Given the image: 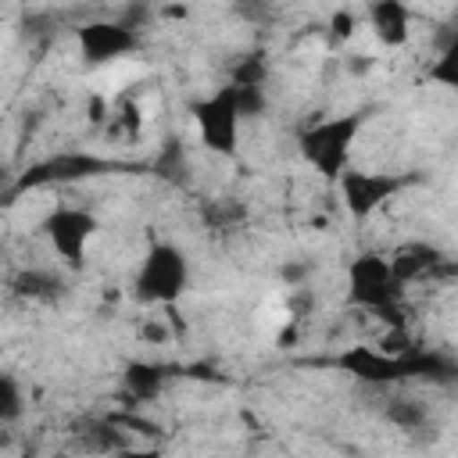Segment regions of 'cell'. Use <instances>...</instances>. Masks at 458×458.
<instances>
[{"mask_svg": "<svg viewBox=\"0 0 458 458\" xmlns=\"http://www.w3.org/2000/svg\"><path fill=\"white\" fill-rule=\"evenodd\" d=\"M369 25L383 47H401L411 36V11L404 0H369Z\"/></svg>", "mask_w": 458, "mask_h": 458, "instance_id": "obj_11", "label": "cell"}, {"mask_svg": "<svg viewBox=\"0 0 458 458\" xmlns=\"http://www.w3.org/2000/svg\"><path fill=\"white\" fill-rule=\"evenodd\" d=\"M122 386L132 401H154L165 390V369L154 361H129L122 372Z\"/></svg>", "mask_w": 458, "mask_h": 458, "instance_id": "obj_14", "label": "cell"}, {"mask_svg": "<svg viewBox=\"0 0 458 458\" xmlns=\"http://www.w3.org/2000/svg\"><path fill=\"white\" fill-rule=\"evenodd\" d=\"M383 419H386L394 429L422 433V429H429L433 411H429V404H426L422 397H415V394H390V397L383 401Z\"/></svg>", "mask_w": 458, "mask_h": 458, "instance_id": "obj_13", "label": "cell"}, {"mask_svg": "<svg viewBox=\"0 0 458 458\" xmlns=\"http://www.w3.org/2000/svg\"><path fill=\"white\" fill-rule=\"evenodd\" d=\"M401 297H404V286L394 279L390 261L383 254L361 250L358 258H351V265H347V304L376 311V315H383L397 326V322H404V318H397Z\"/></svg>", "mask_w": 458, "mask_h": 458, "instance_id": "obj_3", "label": "cell"}, {"mask_svg": "<svg viewBox=\"0 0 458 458\" xmlns=\"http://www.w3.org/2000/svg\"><path fill=\"white\" fill-rule=\"evenodd\" d=\"M114 165L107 157H97L89 150H57L36 165H29L18 179H14V193H25V190H43V186H68V182H82V179H93V175H104L111 172Z\"/></svg>", "mask_w": 458, "mask_h": 458, "instance_id": "obj_5", "label": "cell"}, {"mask_svg": "<svg viewBox=\"0 0 458 458\" xmlns=\"http://www.w3.org/2000/svg\"><path fill=\"white\" fill-rule=\"evenodd\" d=\"M11 290H14V297L32 301V304H54L68 293V283L54 268H21L11 279Z\"/></svg>", "mask_w": 458, "mask_h": 458, "instance_id": "obj_12", "label": "cell"}, {"mask_svg": "<svg viewBox=\"0 0 458 458\" xmlns=\"http://www.w3.org/2000/svg\"><path fill=\"white\" fill-rule=\"evenodd\" d=\"M25 411V394H21V383L11 376V372H0V422L11 426L18 422Z\"/></svg>", "mask_w": 458, "mask_h": 458, "instance_id": "obj_18", "label": "cell"}, {"mask_svg": "<svg viewBox=\"0 0 458 458\" xmlns=\"http://www.w3.org/2000/svg\"><path fill=\"white\" fill-rule=\"evenodd\" d=\"M372 64H376V61H372L369 54H354V57H347V72H351V75H365V72H372Z\"/></svg>", "mask_w": 458, "mask_h": 458, "instance_id": "obj_23", "label": "cell"}, {"mask_svg": "<svg viewBox=\"0 0 458 458\" xmlns=\"http://www.w3.org/2000/svg\"><path fill=\"white\" fill-rule=\"evenodd\" d=\"M229 82L233 86H268V57L261 50L240 54L229 64Z\"/></svg>", "mask_w": 458, "mask_h": 458, "instance_id": "obj_16", "label": "cell"}, {"mask_svg": "<svg viewBox=\"0 0 458 458\" xmlns=\"http://www.w3.org/2000/svg\"><path fill=\"white\" fill-rule=\"evenodd\" d=\"M75 39H79V54L86 64H111V61H122L143 47V36L132 25H125L122 18L82 21L75 29Z\"/></svg>", "mask_w": 458, "mask_h": 458, "instance_id": "obj_7", "label": "cell"}, {"mask_svg": "<svg viewBox=\"0 0 458 458\" xmlns=\"http://www.w3.org/2000/svg\"><path fill=\"white\" fill-rule=\"evenodd\" d=\"M311 272H315V265H311V261H286V265L279 268V279L293 290V286H308Z\"/></svg>", "mask_w": 458, "mask_h": 458, "instance_id": "obj_21", "label": "cell"}, {"mask_svg": "<svg viewBox=\"0 0 458 458\" xmlns=\"http://www.w3.org/2000/svg\"><path fill=\"white\" fill-rule=\"evenodd\" d=\"M336 365L365 383V386H394V383H404V358L401 354H390V351H379V347H369V344H354L347 351H340Z\"/></svg>", "mask_w": 458, "mask_h": 458, "instance_id": "obj_9", "label": "cell"}, {"mask_svg": "<svg viewBox=\"0 0 458 458\" xmlns=\"http://www.w3.org/2000/svg\"><path fill=\"white\" fill-rule=\"evenodd\" d=\"M190 286V258L172 240H150L136 268L132 293L143 304H175Z\"/></svg>", "mask_w": 458, "mask_h": 458, "instance_id": "obj_2", "label": "cell"}, {"mask_svg": "<svg viewBox=\"0 0 458 458\" xmlns=\"http://www.w3.org/2000/svg\"><path fill=\"white\" fill-rule=\"evenodd\" d=\"M193 122H197V136H200L204 150H211L218 157H233L236 154L243 118L236 111V100H233V86L229 82L193 104Z\"/></svg>", "mask_w": 458, "mask_h": 458, "instance_id": "obj_4", "label": "cell"}, {"mask_svg": "<svg viewBox=\"0 0 458 458\" xmlns=\"http://www.w3.org/2000/svg\"><path fill=\"white\" fill-rule=\"evenodd\" d=\"M233 100H236V111H240L243 122L261 118L268 111V86H233Z\"/></svg>", "mask_w": 458, "mask_h": 458, "instance_id": "obj_19", "label": "cell"}, {"mask_svg": "<svg viewBox=\"0 0 458 458\" xmlns=\"http://www.w3.org/2000/svg\"><path fill=\"white\" fill-rule=\"evenodd\" d=\"M354 29H358V18L351 14V11H333V18H329V36L336 39V43H344V39H351L354 36Z\"/></svg>", "mask_w": 458, "mask_h": 458, "instance_id": "obj_22", "label": "cell"}, {"mask_svg": "<svg viewBox=\"0 0 458 458\" xmlns=\"http://www.w3.org/2000/svg\"><path fill=\"white\" fill-rule=\"evenodd\" d=\"M154 172L168 182H186V172H190V161H186V150L179 140H165L161 147V157L154 161Z\"/></svg>", "mask_w": 458, "mask_h": 458, "instance_id": "obj_17", "label": "cell"}, {"mask_svg": "<svg viewBox=\"0 0 458 458\" xmlns=\"http://www.w3.org/2000/svg\"><path fill=\"white\" fill-rule=\"evenodd\" d=\"M365 125V111H347V114H333V118H318L311 122L301 136H297V147H301V157L329 182H336V175L347 168L351 161V150H354V140Z\"/></svg>", "mask_w": 458, "mask_h": 458, "instance_id": "obj_1", "label": "cell"}, {"mask_svg": "<svg viewBox=\"0 0 458 458\" xmlns=\"http://www.w3.org/2000/svg\"><path fill=\"white\" fill-rule=\"evenodd\" d=\"M79 437L89 451H125L129 447L125 429H122V422H114V415L111 419H86Z\"/></svg>", "mask_w": 458, "mask_h": 458, "instance_id": "obj_15", "label": "cell"}, {"mask_svg": "<svg viewBox=\"0 0 458 458\" xmlns=\"http://www.w3.org/2000/svg\"><path fill=\"white\" fill-rule=\"evenodd\" d=\"M233 14L240 21H247V25L265 29L276 18V7H272V0H233Z\"/></svg>", "mask_w": 458, "mask_h": 458, "instance_id": "obj_20", "label": "cell"}, {"mask_svg": "<svg viewBox=\"0 0 458 458\" xmlns=\"http://www.w3.org/2000/svg\"><path fill=\"white\" fill-rule=\"evenodd\" d=\"M411 182V175H397V172H365V168H344L336 175L340 186V200L347 208L351 218L365 222L372 218L386 200H394L404 186Z\"/></svg>", "mask_w": 458, "mask_h": 458, "instance_id": "obj_6", "label": "cell"}, {"mask_svg": "<svg viewBox=\"0 0 458 458\" xmlns=\"http://www.w3.org/2000/svg\"><path fill=\"white\" fill-rule=\"evenodd\" d=\"M386 261H390L394 279H397L401 286H408V283H415V279L433 276V272L444 265V254H440L437 247L422 243V240H411V243H401Z\"/></svg>", "mask_w": 458, "mask_h": 458, "instance_id": "obj_10", "label": "cell"}, {"mask_svg": "<svg viewBox=\"0 0 458 458\" xmlns=\"http://www.w3.org/2000/svg\"><path fill=\"white\" fill-rule=\"evenodd\" d=\"M0 444H4V422H0Z\"/></svg>", "mask_w": 458, "mask_h": 458, "instance_id": "obj_24", "label": "cell"}, {"mask_svg": "<svg viewBox=\"0 0 458 458\" xmlns=\"http://www.w3.org/2000/svg\"><path fill=\"white\" fill-rule=\"evenodd\" d=\"M93 233H97V218H93V211H86V208L61 204V208H54V211L43 218V236H47V243H50L54 254H57L64 265H72V268H79V265L86 261V247H89Z\"/></svg>", "mask_w": 458, "mask_h": 458, "instance_id": "obj_8", "label": "cell"}]
</instances>
